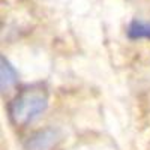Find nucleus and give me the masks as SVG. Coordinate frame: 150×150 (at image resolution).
<instances>
[{"mask_svg": "<svg viewBox=\"0 0 150 150\" xmlns=\"http://www.w3.org/2000/svg\"><path fill=\"white\" fill-rule=\"evenodd\" d=\"M48 92L41 86L21 90L8 107V114L15 126L24 128L39 119L48 108Z\"/></svg>", "mask_w": 150, "mask_h": 150, "instance_id": "f257e3e1", "label": "nucleus"}, {"mask_svg": "<svg viewBox=\"0 0 150 150\" xmlns=\"http://www.w3.org/2000/svg\"><path fill=\"white\" fill-rule=\"evenodd\" d=\"M59 140L54 129H44L33 134L26 143V150H50Z\"/></svg>", "mask_w": 150, "mask_h": 150, "instance_id": "f03ea898", "label": "nucleus"}, {"mask_svg": "<svg viewBox=\"0 0 150 150\" xmlns=\"http://www.w3.org/2000/svg\"><path fill=\"white\" fill-rule=\"evenodd\" d=\"M18 83V72L11 65V62L2 56L0 57V87L2 92H9Z\"/></svg>", "mask_w": 150, "mask_h": 150, "instance_id": "7ed1b4c3", "label": "nucleus"}, {"mask_svg": "<svg viewBox=\"0 0 150 150\" xmlns=\"http://www.w3.org/2000/svg\"><path fill=\"white\" fill-rule=\"evenodd\" d=\"M126 36L131 41L138 39H150V21H144L140 18H134L128 24Z\"/></svg>", "mask_w": 150, "mask_h": 150, "instance_id": "20e7f679", "label": "nucleus"}]
</instances>
